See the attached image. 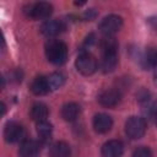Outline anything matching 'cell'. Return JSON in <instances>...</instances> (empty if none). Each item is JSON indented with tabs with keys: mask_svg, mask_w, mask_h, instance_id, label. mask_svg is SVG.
Returning <instances> with one entry per match:
<instances>
[{
	"mask_svg": "<svg viewBox=\"0 0 157 157\" xmlns=\"http://www.w3.org/2000/svg\"><path fill=\"white\" fill-rule=\"evenodd\" d=\"M146 121L144 118L141 117H130L126 121H125V132L128 135V137L132 139V140H137L141 139L145 132H146Z\"/></svg>",
	"mask_w": 157,
	"mask_h": 157,
	"instance_id": "277c9868",
	"label": "cell"
},
{
	"mask_svg": "<svg viewBox=\"0 0 157 157\" xmlns=\"http://www.w3.org/2000/svg\"><path fill=\"white\" fill-rule=\"evenodd\" d=\"M141 65L148 70H157V49H146L141 56Z\"/></svg>",
	"mask_w": 157,
	"mask_h": 157,
	"instance_id": "5bb4252c",
	"label": "cell"
},
{
	"mask_svg": "<svg viewBox=\"0 0 157 157\" xmlns=\"http://www.w3.org/2000/svg\"><path fill=\"white\" fill-rule=\"evenodd\" d=\"M132 157H152V152L148 147L146 146H140L137 147L134 153H132Z\"/></svg>",
	"mask_w": 157,
	"mask_h": 157,
	"instance_id": "44dd1931",
	"label": "cell"
},
{
	"mask_svg": "<svg viewBox=\"0 0 157 157\" xmlns=\"http://www.w3.org/2000/svg\"><path fill=\"white\" fill-rule=\"evenodd\" d=\"M93 129L98 134H105L108 132L113 126V119L110 115L105 113H98L93 118Z\"/></svg>",
	"mask_w": 157,
	"mask_h": 157,
	"instance_id": "30bf717a",
	"label": "cell"
},
{
	"mask_svg": "<svg viewBox=\"0 0 157 157\" xmlns=\"http://www.w3.org/2000/svg\"><path fill=\"white\" fill-rule=\"evenodd\" d=\"M49 114V109L48 107L42 103V102H38V103H34L31 108V118L33 120H36L37 123L39 121H43V120H47V117Z\"/></svg>",
	"mask_w": 157,
	"mask_h": 157,
	"instance_id": "e0dca14e",
	"label": "cell"
},
{
	"mask_svg": "<svg viewBox=\"0 0 157 157\" xmlns=\"http://www.w3.org/2000/svg\"><path fill=\"white\" fill-rule=\"evenodd\" d=\"M47 59L55 65H61L67 59V47L64 42L53 39L45 45Z\"/></svg>",
	"mask_w": 157,
	"mask_h": 157,
	"instance_id": "6da1fadb",
	"label": "cell"
},
{
	"mask_svg": "<svg viewBox=\"0 0 157 157\" xmlns=\"http://www.w3.org/2000/svg\"><path fill=\"white\" fill-rule=\"evenodd\" d=\"M71 150L69 144L64 141H56L50 146L49 157H70Z\"/></svg>",
	"mask_w": 157,
	"mask_h": 157,
	"instance_id": "2e32d148",
	"label": "cell"
},
{
	"mask_svg": "<svg viewBox=\"0 0 157 157\" xmlns=\"http://www.w3.org/2000/svg\"><path fill=\"white\" fill-rule=\"evenodd\" d=\"M123 27V18L119 15H108L103 17L98 25V29L104 36H113Z\"/></svg>",
	"mask_w": 157,
	"mask_h": 157,
	"instance_id": "5b68a950",
	"label": "cell"
},
{
	"mask_svg": "<svg viewBox=\"0 0 157 157\" xmlns=\"http://www.w3.org/2000/svg\"><path fill=\"white\" fill-rule=\"evenodd\" d=\"M118 66V50H103L102 52V60H101V67L102 71L108 74L115 70Z\"/></svg>",
	"mask_w": 157,
	"mask_h": 157,
	"instance_id": "ba28073f",
	"label": "cell"
},
{
	"mask_svg": "<svg viewBox=\"0 0 157 157\" xmlns=\"http://www.w3.org/2000/svg\"><path fill=\"white\" fill-rule=\"evenodd\" d=\"M4 137L6 142H10V144L18 142L25 137V129L21 124L16 121H10L6 124L4 129Z\"/></svg>",
	"mask_w": 157,
	"mask_h": 157,
	"instance_id": "8992f818",
	"label": "cell"
},
{
	"mask_svg": "<svg viewBox=\"0 0 157 157\" xmlns=\"http://www.w3.org/2000/svg\"><path fill=\"white\" fill-rule=\"evenodd\" d=\"M80 114V105L75 102H67L61 107V117L66 121H74Z\"/></svg>",
	"mask_w": 157,
	"mask_h": 157,
	"instance_id": "9a60e30c",
	"label": "cell"
},
{
	"mask_svg": "<svg viewBox=\"0 0 157 157\" xmlns=\"http://www.w3.org/2000/svg\"><path fill=\"white\" fill-rule=\"evenodd\" d=\"M124 152V145L120 140H109L103 144L101 153L102 157H121Z\"/></svg>",
	"mask_w": 157,
	"mask_h": 157,
	"instance_id": "9c48e42d",
	"label": "cell"
},
{
	"mask_svg": "<svg viewBox=\"0 0 157 157\" xmlns=\"http://www.w3.org/2000/svg\"><path fill=\"white\" fill-rule=\"evenodd\" d=\"M101 49L103 50H118V42L113 36H104L101 39Z\"/></svg>",
	"mask_w": 157,
	"mask_h": 157,
	"instance_id": "ffe728a7",
	"label": "cell"
},
{
	"mask_svg": "<svg viewBox=\"0 0 157 157\" xmlns=\"http://www.w3.org/2000/svg\"><path fill=\"white\" fill-rule=\"evenodd\" d=\"M77 71L85 76H90L97 70V59L88 52H82L75 61Z\"/></svg>",
	"mask_w": 157,
	"mask_h": 157,
	"instance_id": "3957f363",
	"label": "cell"
},
{
	"mask_svg": "<svg viewBox=\"0 0 157 157\" xmlns=\"http://www.w3.org/2000/svg\"><path fill=\"white\" fill-rule=\"evenodd\" d=\"M40 151V145L38 141L27 139L23 140L20 148H18V156L20 157H37Z\"/></svg>",
	"mask_w": 157,
	"mask_h": 157,
	"instance_id": "7c38bea8",
	"label": "cell"
},
{
	"mask_svg": "<svg viewBox=\"0 0 157 157\" xmlns=\"http://www.w3.org/2000/svg\"><path fill=\"white\" fill-rule=\"evenodd\" d=\"M65 75L63 72H53L49 77H48V82L50 86V90H58L61 86H64L65 83Z\"/></svg>",
	"mask_w": 157,
	"mask_h": 157,
	"instance_id": "d6986e66",
	"label": "cell"
},
{
	"mask_svg": "<svg viewBox=\"0 0 157 157\" xmlns=\"http://www.w3.org/2000/svg\"><path fill=\"white\" fill-rule=\"evenodd\" d=\"M37 132L39 135V139H42L44 141L49 140L52 136V132H53V126L47 120L39 121V123H37Z\"/></svg>",
	"mask_w": 157,
	"mask_h": 157,
	"instance_id": "ac0fdd59",
	"label": "cell"
},
{
	"mask_svg": "<svg viewBox=\"0 0 157 157\" xmlns=\"http://www.w3.org/2000/svg\"><path fill=\"white\" fill-rule=\"evenodd\" d=\"M31 91L36 96H44L50 91V86L48 82V77L37 76L31 83Z\"/></svg>",
	"mask_w": 157,
	"mask_h": 157,
	"instance_id": "4fadbf2b",
	"label": "cell"
},
{
	"mask_svg": "<svg viewBox=\"0 0 157 157\" xmlns=\"http://www.w3.org/2000/svg\"><path fill=\"white\" fill-rule=\"evenodd\" d=\"M148 22H150L151 27L157 32V17H155V18H150V20H148Z\"/></svg>",
	"mask_w": 157,
	"mask_h": 157,
	"instance_id": "7402d4cb",
	"label": "cell"
},
{
	"mask_svg": "<svg viewBox=\"0 0 157 157\" xmlns=\"http://www.w3.org/2000/svg\"><path fill=\"white\" fill-rule=\"evenodd\" d=\"M156 124H157V112H156Z\"/></svg>",
	"mask_w": 157,
	"mask_h": 157,
	"instance_id": "603a6c76",
	"label": "cell"
},
{
	"mask_svg": "<svg viewBox=\"0 0 157 157\" xmlns=\"http://www.w3.org/2000/svg\"><path fill=\"white\" fill-rule=\"evenodd\" d=\"M25 13L27 17L33 18V20H44L48 18L52 12H53V5L47 2V1H39V2H33L29 4L25 7Z\"/></svg>",
	"mask_w": 157,
	"mask_h": 157,
	"instance_id": "7a4b0ae2",
	"label": "cell"
},
{
	"mask_svg": "<svg viewBox=\"0 0 157 157\" xmlns=\"http://www.w3.org/2000/svg\"><path fill=\"white\" fill-rule=\"evenodd\" d=\"M121 94L118 90L114 88H107L102 91L98 94V102L101 105L107 107V108H114L120 103Z\"/></svg>",
	"mask_w": 157,
	"mask_h": 157,
	"instance_id": "52a82bcc",
	"label": "cell"
},
{
	"mask_svg": "<svg viewBox=\"0 0 157 157\" xmlns=\"http://www.w3.org/2000/svg\"><path fill=\"white\" fill-rule=\"evenodd\" d=\"M65 29V25L60 20H48L40 26V33L45 37H55Z\"/></svg>",
	"mask_w": 157,
	"mask_h": 157,
	"instance_id": "8fae6325",
	"label": "cell"
}]
</instances>
